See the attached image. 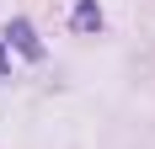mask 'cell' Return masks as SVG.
Segmentation results:
<instances>
[{"mask_svg": "<svg viewBox=\"0 0 155 149\" xmlns=\"http://www.w3.org/2000/svg\"><path fill=\"white\" fill-rule=\"evenodd\" d=\"M5 37H11L27 59H43V43H38V32H32V21L27 16H11V27H5Z\"/></svg>", "mask_w": 155, "mask_h": 149, "instance_id": "obj_1", "label": "cell"}, {"mask_svg": "<svg viewBox=\"0 0 155 149\" xmlns=\"http://www.w3.org/2000/svg\"><path fill=\"white\" fill-rule=\"evenodd\" d=\"M70 27L86 32V37H91V32H102V5H96V0H80L75 11H70Z\"/></svg>", "mask_w": 155, "mask_h": 149, "instance_id": "obj_2", "label": "cell"}, {"mask_svg": "<svg viewBox=\"0 0 155 149\" xmlns=\"http://www.w3.org/2000/svg\"><path fill=\"white\" fill-rule=\"evenodd\" d=\"M5 74H11V64H5V43H0V80H5Z\"/></svg>", "mask_w": 155, "mask_h": 149, "instance_id": "obj_3", "label": "cell"}]
</instances>
